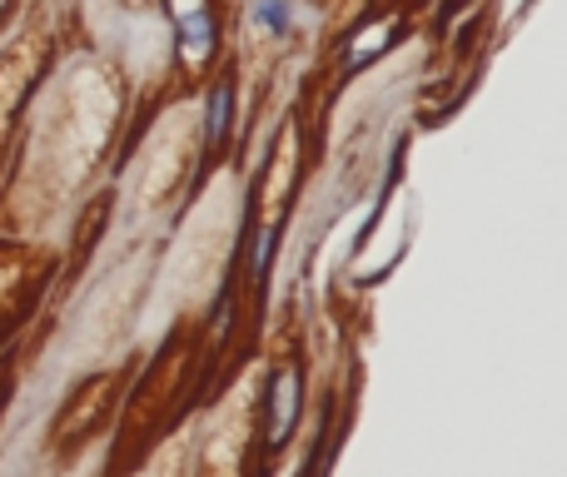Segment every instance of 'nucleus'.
<instances>
[{
  "label": "nucleus",
  "instance_id": "20e7f679",
  "mask_svg": "<svg viewBox=\"0 0 567 477\" xmlns=\"http://www.w3.org/2000/svg\"><path fill=\"white\" fill-rule=\"evenodd\" d=\"M165 15V65L155 70L145 90H135L130 105V125L120 139L115 179L125 169V159L135 155L140 135L165 115L169 105L199 100V90L209 85V75L219 70V60L229 55V0H155Z\"/></svg>",
  "mask_w": 567,
  "mask_h": 477
},
{
  "label": "nucleus",
  "instance_id": "9d476101",
  "mask_svg": "<svg viewBox=\"0 0 567 477\" xmlns=\"http://www.w3.org/2000/svg\"><path fill=\"white\" fill-rule=\"evenodd\" d=\"M25 6H30V0H0V40L16 30V20L25 15Z\"/></svg>",
  "mask_w": 567,
  "mask_h": 477
},
{
  "label": "nucleus",
  "instance_id": "f03ea898",
  "mask_svg": "<svg viewBox=\"0 0 567 477\" xmlns=\"http://www.w3.org/2000/svg\"><path fill=\"white\" fill-rule=\"evenodd\" d=\"M313 169H319V149H313L309 129H303L299 105L289 100L275 135H269V145H265V155H259L255 175L245 179V219H239L235 249H229L225 279H219V293H215V319H219L215 398H225L229 383L255 369L259 339H265V329H269V283H275V273H279L289 219H293V209H299L303 185H309Z\"/></svg>",
  "mask_w": 567,
  "mask_h": 477
},
{
  "label": "nucleus",
  "instance_id": "6e6552de",
  "mask_svg": "<svg viewBox=\"0 0 567 477\" xmlns=\"http://www.w3.org/2000/svg\"><path fill=\"white\" fill-rule=\"evenodd\" d=\"M60 259L65 249L55 239L0 235V349L20 343L35 329V313L45 309L60 279Z\"/></svg>",
  "mask_w": 567,
  "mask_h": 477
},
{
  "label": "nucleus",
  "instance_id": "1a4fd4ad",
  "mask_svg": "<svg viewBox=\"0 0 567 477\" xmlns=\"http://www.w3.org/2000/svg\"><path fill=\"white\" fill-rule=\"evenodd\" d=\"M25 343V339H20ZM20 343H10V349H0V423H6L10 403H16L20 393V379H25V349Z\"/></svg>",
  "mask_w": 567,
  "mask_h": 477
},
{
  "label": "nucleus",
  "instance_id": "39448f33",
  "mask_svg": "<svg viewBox=\"0 0 567 477\" xmlns=\"http://www.w3.org/2000/svg\"><path fill=\"white\" fill-rule=\"evenodd\" d=\"M80 40H85V10L75 0H65V6L30 0L25 15L16 20V30L0 40V175L10 165V149H16L30 95L55 70V60L70 45H80Z\"/></svg>",
  "mask_w": 567,
  "mask_h": 477
},
{
  "label": "nucleus",
  "instance_id": "423d86ee",
  "mask_svg": "<svg viewBox=\"0 0 567 477\" xmlns=\"http://www.w3.org/2000/svg\"><path fill=\"white\" fill-rule=\"evenodd\" d=\"M255 363L259 373L249 383V398H255V448H265L259 473H275L279 453L299 433L303 398H309V343H303L299 313H284L275 329H265Z\"/></svg>",
  "mask_w": 567,
  "mask_h": 477
},
{
  "label": "nucleus",
  "instance_id": "7ed1b4c3",
  "mask_svg": "<svg viewBox=\"0 0 567 477\" xmlns=\"http://www.w3.org/2000/svg\"><path fill=\"white\" fill-rule=\"evenodd\" d=\"M219 369V319L215 299L179 309L165 339L150 359L135 363L120 413L110 423V458L105 473H140L155 463V453L215 398Z\"/></svg>",
  "mask_w": 567,
  "mask_h": 477
},
{
  "label": "nucleus",
  "instance_id": "f257e3e1",
  "mask_svg": "<svg viewBox=\"0 0 567 477\" xmlns=\"http://www.w3.org/2000/svg\"><path fill=\"white\" fill-rule=\"evenodd\" d=\"M135 105V75L125 55L80 40L55 60L20 120L10 165L0 175V235L55 239L115 185L120 139Z\"/></svg>",
  "mask_w": 567,
  "mask_h": 477
},
{
  "label": "nucleus",
  "instance_id": "0eeeda50",
  "mask_svg": "<svg viewBox=\"0 0 567 477\" xmlns=\"http://www.w3.org/2000/svg\"><path fill=\"white\" fill-rule=\"evenodd\" d=\"M135 363L140 359L130 353V359L105 363V369L75 373V383L60 393L55 413H50V423H45V463L50 468H70L90 443L105 438L115 413H120V398H125V388H130Z\"/></svg>",
  "mask_w": 567,
  "mask_h": 477
}]
</instances>
